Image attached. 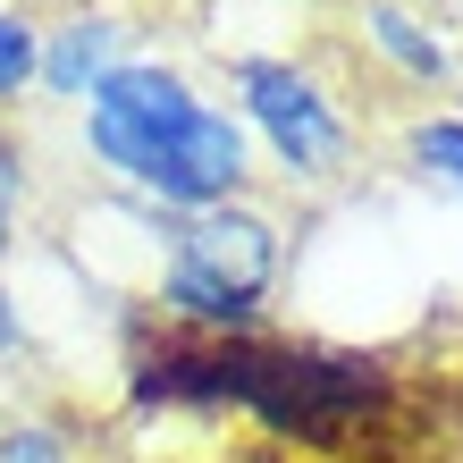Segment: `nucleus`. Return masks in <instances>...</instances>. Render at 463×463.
<instances>
[{"label": "nucleus", "mask_w": 463, "mask_h": 463, "mask_svg": "<svg viewBox=\"0 0 463 463\" xmlns=\"http://www.w3.org/2000/svg\"><path fill=\"white\" fill-rule=\"evenodd\" d=\"M76 144L152 220H194L253 194V135L160 51L127 60L110 85L76 101Z\"/></svg>", "instance_id": "1"}, {"label": "nucleus", "mask_w": 463, "mask_h": 463, "mask_svg": "<svg viewBox=\"0 0 463 463\" xmlns=\"http://www.w3.org/2000/svg\"><path fill=\"white\" fill-rule=\"evenodd\" d=\"M279 269H287V228L261 203H220V211H194V220H160L152 304L211 345H228V337L244 345L269 320Z\"/></svg>", "instance_id": "2"}, {"label": "nucleus", "mask_w": 463, "mask_h": 463, "mask_svg": "<svg viewBox=\"0 0 463 463\" xmlns=\"http://www.w3.org/2000/svg\"><path fill=\"white\" fill-rule=\"evenodd\" d=\"M228 93H236L228 101L236 127L253 135V152H269V169L287 185L320 194V185H337L354 169V144H363L354 110L337 101V85L312 60H295V51H236Z\"/></svg>", "instance_id": "3"}, {"label": "nucleus", "mask_w": 463, "mask_h": 463, "mask_svg": "<svg viewBox=\"0 0 463 463\" xmlns=\"http://www.w3.org/2000/svg\"><path fill=\"white\" fill-rule=\"evenodd\" d=\"M127 60H144V25L118 0H68L60 17H34V93L68 101V110L93 85H110Z\"/></svg>", "instance_id": "4"}, {"label": "nucleus", "mask_w": 463, "mask_h": 463, "mask_svg": "<svg viewBox=\"0 0 463 463\" xmlns=\"http://www.w3.org/2000/svg\"><path fill=\"white\" fill-rule=\"evenodd\" d=\"M354 34H363V51L388 76H404V85H447L455 76L447 34L413 9V0H354Z\"/></svg>", "instance_id": "5"}, {"label": "nucleus", "mask_w": 463, "mask_h": 463, "mask_svg": "<svg viewBox=\"0 0 463 463\" xmlns=\"http://www.w3.org/2000/svg\"><path fill=\"white\" fill-rule=\"evenodd\" d=\"M404 169H413L430 194L463 203V110H421V118H404Z\"/></svg>", "instance_id": "6"}, {"label": "nucleus", "mask_w": 463, "mask_h": 463, "mask_svg": "<svg viewBox=\"0 0 463 463\" xmlns=\"http://www.w3.org/2000/svg\"><path fill=\"white\" fill-rule=\"evenodd\" d=\"M34 93V9L25 0H0V110Z\"/></svg>", "instance_id": "7"}, {"label": "nucleus", "mask_w": 463, "mask_h": 463, "mask_svg": "<svg viewBox=\"0 0 463 463\" xmlns=\"http://www.w3.org/2000/svg\"><path fill=\"white\" fill-rule=\"evenodd\" d=\"M25 203H34V144L0 110V220H25Z\"/></svg>", "instance_id": "8"}, {"label": "nucleus", "mask_w": 463, "mask_h": 463, "mask_svg": "<svg viewBox=\"0 0 463 463\" xmlns=\"http://www.w3.org/2000/svg\"><path fill=\"white\" fill-rule=\"evenodd\" d=\"M0 463H68V439L43 421H9L0 430Z\"/></svg>", "instance_id": "9"}, {"label": "nucleus", "mask_w": 463, "mask_h": 463, "mask_svg": "<svg viewBox=\"0 0 463 463\" xmlns=\"http://www.w3.org/2000/svg\"><path fill=\"white\" fill-rule=\"evenodd\" d=\"M25 337H34V320H25V304H17V287L0 279V363H17V354H25Z\"/></svg>", "instance_id": "10"}, {"label": "nucleus", "mask_w": 463, "mask_h": 463, "mask_svg": "<svg viewBox=\"0 0 463 463\" xmlns=\"http://www.w3.org/2000/svg\"><path fill=\"white\" fill-rule=\"evenodd\" d=\"M9 244H17V220H0V261H9Z\"/></svg>", "instance_id": "11"}]
</instances>
